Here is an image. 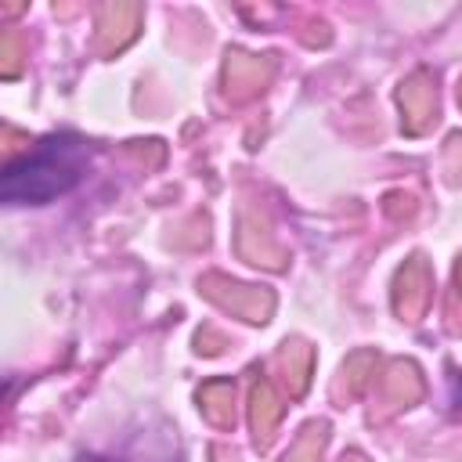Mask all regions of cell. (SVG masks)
<instances>
[{
	"label": "cell",
	"instance_id": "obj_2",
	"mask_svg": "<svg viewBox=\"0 0 462 462\" xmlns=\"http://www.w3.org/2000/svg\"><path fill=\"white\" fill-rule=\"evenodd\" d=\"M79 462H130L126 455H108V451H87V455H79ZM170 462H177V458H170Z\"/></svg>",
	"mask_w": 462,
	"mask_h": 462
},
{
	"label": "cell",
	"instance_id": "obj_3",
	"mask_svg": "<svg viewBox=\"0 0 462 462\" xmlns=\"http://www.w3.org/2000/svg\"><path fill=\"white\" fill-rule=\"evenodd\" d=\"M451 404L462 408V379H455V393H451Z\"/></svg>",
	"mask_w": 462,
	"mask_h": 462
},
{
	"label": "cell",
	"instance_id": "obj_1",
	"mask_svg": "<svg viewBox=\"0 0 462 462\" xmlns=\"http://www.w3.org/2000/svg\"><path fill=\"white\" fill-rule=\"evenodd\" d=\"M90 166V144L79 134H47L29 152L11 159L0 177V199L7 206H47L72 191Z\"/></svg>",
	"mask_w": 462,
	"mask_h": 462
}]
</instances>
